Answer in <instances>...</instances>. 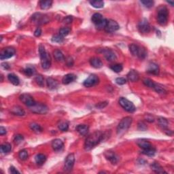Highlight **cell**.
<instances>
[{
  "mask_svg": "<svg viewBox=\"0 0 174 174\" xmlns=\"http://www.w3.org/2000/svg\"><path fill=\"white\" fill-rule=\"evenodd\" d=\"M103 138V133L99 131H96L93 133L90 134L86 139L84 148L86 150L89 151L100 143Z\"/></svg>",
  "mask_w": 174,
  "mask_h": 174,
  "instance_id": "cell-1",
  "label": "cell"
},
{
  "mask_svg": "<svg viewBox=\"0 0 174 174\" xmlns=\"http://www.w3.org/2000/svg\"><path fill=\"white\" fill-rule=\"evenodd\" d=\"M39 54H40L42 67L44 69H48L51 66V59H50V55L45 49L44 46L42 44L39 46Z\"/></svg>",
  "mask_w": 174,
  "mask_h": 174,
  "instance_id": "cell-2",
  "label": "cell"
},
{
  "mask_svg": "<svg viewBox=\"0 0 174 174\" xmlns=\"http://www.w3.org/2000/svg\"><path fill=\"white\" fill-rule=\"evenodd\" d=\"M133 118L130 116H127L123 118L117 127L116 132L118 135L124 134L127 131L132 124Z\"/></svg>",
  "mask_w": 174,
  "mask_h": 174,
  "instance_id": "cell-3",
  "label": "cell"
},
{
  "mask_svg": "<svg viewBox=\"0 0 174 174\" xmlns=\"http://www.w3.org/2000/svg\"><path fill=\"white\" fill-rule=\"evenodd\" d=\"M129 50L133 56H137L141 59H144L147 56V52L143 47H140L137 44H131L129 46Z\"/></svg>",
  "mask_w": 174,
  "mask_h": 174,
  "instance_id": "cell-4",
  "label": "cell"
},
{
  "mask_svg": "<svg viewBox=\"0 0 174 174\" xmlns=\"http://www.w3.org/2000/svg\"><path fill=\"white\" fill-rule=\"evenodd\" d=\"M168 17L169 12L168 10L165 6L160 7L158 10L157 13V22L162 26H165L168 22Z\"/></svg>",
  "mask_w": 174,
  "mask_h": 174,
  "instance_id": "cell-5",
  "label": "cell"
},
{
  "mask_svg": "<svg viewBox=\"0 0 174 174\" xmlns=\"http://www.w3.org/2000/svg\"><path fill=\"white\" fill-rule=\"evenodd\" d=\"M118 103L121 107L127 112L129 113H133L136 110V107L131 101H130L125 97H120L118 100Z\"/></svg>",
  "mask_w": 174,
  "mask_h": 174,
  "instance_id": "cell-6",
  "label": "cell"
},
{
  "mask_svg": "<svg viewBox=\"0 0 174 174\" xmlns=\"http://www.w3.org/2000/svg\"><path fill=\"white\" fill-rule=\"evenodd\" d=\"M29 109L35 114H45L48 112V107L42 103H36L34 106L29 107Z\"/></svg>",
  "mask_w": 174,
  "mask_h": 174,
  "instance_id": "cell-7",
  "label": "cell"
},
{
  "mask_svg": "<svg viewBox=\"0 0 174 174\" xmlns=\"http://www.w3.org/2000/svg\"><path fill=\"white\" fill-rule=\"evenodd\" d=\"M74 163H75V156L74 154H69L66 157L64 163L63 169L66 172H70L73 169Z\"/></svg>",
  "mask_w": 174,
  "mask_h": 174,
  "instance_id": "cell-8",
  "label": "cell"
},
{
  "mask_svg": "<svg viewBox=\"0 0 174 174\" xmlns=\"http://www.w3.org/2000/svg\"><path fill=\"white\" fill-rule=\"evenodd\" d=\"M19 99L22 103H24L25 105H27V107H30L34 106L36 104V102L34 100V97L31 96V95L27 93H23L19 97Z\"/></svg>",
  "mask_w": 174,
  "mask_h": 174,
  "instance_id": "cell-9",
  "label": "cell"
},
{
  "mask_svg": "<svg viewBox=\"0 0 174 174\" xmlns=\"http://www.w3.org/2000/svg\"><path fill=\"white\" fill-rule=\"evenodd\" d=\"M16 53V50L12 47H7L1 50L0 52V59L5 60L10 58L14 55Z\"/></svg>",
  "mask_w": 174,
  "mask_h": 174,
  "instance_id": "cell-10",
  "label": "cell"
},
{
  "mask_svg": "<svg viewBox=\"0 0 174 174\" xmlns=\"http://www.w3.org/2000/svg\"><path fill=\"white\" fill-rule=\"evenodd\" d=\"M119 28H120V26L116 21L112 20V19H109V20H107V23L104 29L107 33L112 34V33H114L118 30Z\"/></svg>",
  "mask_w": 174,
  "mask_h": 174,
  "instance_id": "cell-11",
  "label": "cell"
},
{
  "mask_svg": "<svg viewBox=\"0 0 174 174\" xmlns=\"http://www.w3.org/2000/svg\"><path fill=\"white\" fill-rule=\"evenodd\" d=\"M138 29L140 33L142 34H148L150 31L151 27H150V23H148L147 19H143L140 21L138 24Z\"/></svg>",
  "mask_w": 174,
  "mask_h": 174,
  "instance_id": "cell-12",
  "label": "cell"
},
{
  "mask_svg": "<svg viewBox=\"0 0 174 174\" xmlns=\"http://www.w3.org/2000/svg\"><path fill=\"white\" fill-rule=\"evenodd\" d=\"M99 79L96 75L95 74H91L89 76V78L87 79H86L83 83V85L85 87L89 88L92 87L93 86H95L99 83Z\"/></svg>",
  "mask_w": 174,
  "mask_h": 174,
  "instance_id": "cell-13",
  "label": "cell"
},
{
  "mask_svg": "<svg viewBox=\"0 0 174 174\" xmlns=\"http://www.w3.org/2000/svg\"><path fill=\"white\" fill-rule=\"evenodd\" d=\"M104 155L106 159L108 160L109 162H111L113 165H116V164L118 163L119 160H120L119 156L114 152L107 151L105 152Z\"/></svg>",
  "mask_w": 174,
  "mask_h": 174,
  "instance_id": "cell-14",
  "label": "cell"
},
{
  "mask_svg": "<svg viewBox=\"0 0 174 174\" xmlns=\"http://www.w3.org/2000/svg\"><path fill=\"white\" fill-rule=\"evenodd\" d=\"M102 53L104 55V57L108 61H114L116 59V55L113 50L110 49H104L102 50Z\"/></svg>",
  "mask_w": 174,
  "mask_h": 174,
  "instance_id": "cell-15",
  "label": "cell"
},
{
  "mask_svg": "<svg viewBox=\"0 0 174 174\" xmlns=\"http://www.w3.org/2000/svg\"><path fill=\"white\" fill-rule=\"evenodd\" d=\"M10 112L12 114L16 115V116H23L25 115L24 109L22 107L19 106V105H14V106L10 108Z\"/></svg>",
  "mask_w": 174,
  "mask_h": 174,
  "instance_id": "cell-16",
  "label": "cell"
},
{
  "mask_svg": "<svg viewBox=\"0 0 174 174\" xmlns=\"http://www.w3.org/2000/svg\"><path fill=\"white\" fill-rule=\"evenodd\" d=\"M76 76L74 74H67L63 77L62 78V83L63 85H69L70 83H73L76 80Z\"/></svg>",
  "mask_w": 174,
  "mask_h": 174,
  "instance_id": "cell-17",
  "label": "cell"
},
{
  "mask_svg": "<svg viewBox=\"0 0 174 174\" xmlns=\"http://www.w3.org/2000/svg\"><path fill=\"white\" fill-rule=\"evenodd\" d=\"M64 143L60 139H55L52 142V148L54 151H60L63 148Z\"/></svg>",
  "mask_w": 174,
  "mask_h": 174,
  "instance_id": "cell-18",
  "label": "cell"
},
{
  "mask_svg": "<svg viewBox=\"0 0 174 174\" xmlns=\"http://www.w3.org/2000/svg\"><path fill=\"white\" fill-rule=\"evenodd\" d=\"M137 144L140 148H142V150H146L148 148H150L152 147V144L150 142H148V140H144V139H142V140H138L137 141Z\"/></svg>",
  "mask_w": 174,
  "mask_h": 174,
  "instance_id": "cell-19",
  "label": "cell"
},
{
  "mask_svg": "<svg viewBox=\"0 0 174 174\" xmlns=\"http://www.w3.org/2000/svg\"><path fill=\"white\" fill-rule=\"evenodd\" d=\"M147 72L153 75H158L159 74V67L157 64L154 63H150L148 65Z\"/></svg>",
  "mask_w": 174,
  "mask_h": 174,
  "instance_id": "cell-20",
  "label": "cell"
},
{
  "mask_svg": "<svg viewBox=\"0 0 174 174\" xmlns=\"http://www.w3.org/2000/svg\"><path fill=\"white\" fill-rule=\"evenodd\" d=\"M90 64L92 67L96 69H99V68L103 67V62L100 58L98 57H93L90 59Z\"/></svg>",
  "mask_w": 174,
  "mask_h": 174,
  "instance_id": "cell-21",
  "label": "cell"
},
{
  "mask_svg": "<svg viewBox=\"0 0 174 174\" xmlns=\"http://www.w3.org/2000/svg\"><path fill=\"white\" fill-rule=\"evenodd\" d=\"M47 87L50 90L56 89L58 87V83L56 80L52 78H48L46 79Z\"/></svg>",
  "mask_w": 174,
  "mask_h": 174,
  "instance_id": "cell-22",
  "label": "cell"
},
{
  "mask_svg": "<svg viewBox=\"0 0 174 174\" xmlns=\"http://www.w3.org/2000/svg\"><path fill=\"white\" fill-rule=\"evenodd\" d=\"M76 130L77 131V132L80 135L85 136L88 133V132H89V127L87 124H79L76 127Z\"/></svg>",
  "mask_w": 174,
  "mask_h": 174,
  "instance_id": "cell-23",
  "label": "cell"
},
{
  "mask_svg": "<svg viewBox=\"0 0 174 174\" xmlns=\"http://www.w3.org/2000/svg\"><path fill=\"white\" fill-rule=\"evenodd\" d=\"M127 76V79L129 80L131 82H133V83H135V82L138 81L139 78H140V76H139L138 72L133 69L130 70Z\"/></svg>",
  "mask_w": 174,
  "mask_h": 174,
  "instance_id": "cell-24",
  "label": "cell"
},
{
  "mask_svg": "<svg viewBox=\"0 0 174 174\" xmlns=\"http://www.w3.org/2000/svg\"><path fill=\"white\" fill-rule=\"evenodd\" d=\"M150 167H151L152 171L156 173H167V172L164 170L163 168L161 167V165L159 163H156V162H154V163H152L150 165Z\"/></svg>",
  "mask_w": 174,
  "mask_h": 174,
  "instance_id": "cell-25",
  "label": "cell"
},
{
  "mask_svg": "<svg viewBox=\"0 0 174 174\" xmlns=\"http://www.w3.org/2000/svg\"><path fill=\"white\" fill-rule=\"evenodd\" d=\"M103 19H104V18L103 17V16L99 13H95L91 17L92 22L95 25V26L99 25Z\"/></svg>",
  "mask_w": 174,
  "mask_h": 174,
  "instance_id": "cell-26",
  "label": "cell"
},
{
  "mask_svg": "<svg viewBox=\"0 0 174 174\" xmlns=\"http://www.w3.org/2000/svg\"><path fill=\"white\" fill-rule=\"evenodd\" d=\"M53 56L56 61L62 62L65 61V56H64L63 52L60 50L56 49L53 52Z\"/></svg>",
  "mask_w": 174,
  "mask_h": 174,
  "instance_id": "cell-27",
  "label": "cell"
},
{
  "mask_svg": "<svg viewBox=\"0 0 174 174\" xmlns=\"http://www.w3.org/2000/svg\"><path fill=\"white\" fill-rule=\"evenodd\" d=\"M8 79L14 86H18L20 83V80H19V77L14 74H9L8 75Z\"/></svg>",
  "mask_w": 174,
  "mask_h": 174,
  "instance_id": "cell-28",
  "label": "cell"
},
{
  "mask_svg": "<svg viewBox=\"0 0 174 174\" xmlns=\"http://www.w3.org/2000/svg\"><path fill=\"white\" fill-rule=\"evenodd\" d=\"M158 121V124L163 129H167L168 127V124H169V122H168V120L166 119L165 118H163V117H159L157 119Z\"/></svg>",
  "mask_w": 174,
  "mask_h": 174,
  "instance_id": "cell-29",
  "label": "cell"
},
{
  "mask_svg": "<svg viewBox=\"0 0 174 174\" xmlns=\"http://www.w3.org/2000/svg\"><path fill=\"white\" fill-rule=\"evenodd\" d=\"M35 161L36 163L39 165H42L44 164L46 161V156L43 154H37L35 157Z\"/></svg>",
  "mask_w": 174,
  "mask_h": 174,
  "instance_id": "cell-30",
  "label": "cell"
},
{
  "mask_svg": "<svg viewBox=\"0 0 174 174\" xmlns=\"http://www.w3.org/2000/svg\"><path fill=\"white\" fill-rule=\"evenodd\" d=\"M29 127H30L31 131H33L36 133H42L43 131V129L42 127H41L40 124H37V123H35V122L31 123V124H29Z\"/></svg>",
  "mask_w": 174,
  "mask_h": 174,
  "instance_id": "cell-31",
  "label": "cell"
},
{
  "mask_svg": "<svg viewBox=\"0 0 174 174\" xmlns=\"http://www.w3.org/2000/svg\"><path fill=\"white\" fill-rule=\"evenodd\" d=\"M39 4H40V7L42 10H48L51 8L52 4V1H50V0L40 1Z\"/></svg>",
  "mask_w": 174,
  "mask_h": 174,
  "instance_id": "cell-32",
  "label": "cell"
},
{
  "mask_svg": "<svg viewBox=\"0 0 174 174\" xmlns=\"http://www.w3.org/2000/svg\"><path fill=\"white\" fill-rule=\"evenodd\" d=\"M0 148H1V152L2 153L7 154L12 150V146L9 143H4L1 146Z\"/></svg>",
  "mask_w": 174,
  "mask_h": 174,
  "instance_id": "cell-33",
  "label": "cell"
},
{
  "mask_svg": "<svg viewBox=\"0 0 174 174\" xmlns=\"http://www.w3.org/2000/svg\"><path fill=\"white\" fill-rule=\"evenodd\" d=\"M23 72H24V74L25 75L29 76V77H31V76H32L35 74L36 69H35V68L32 67V66H27V67L23 70Z\"/></svg>",
  "mask_w": 174,
  "mask_h": 174,
  "instance_id": "cell-34",
  "label": "cell"
},
{
  "mask_svg": "<svg viewBox=\"0 0 174 174\" xmlns=\"http://www.w3.org/2000/svg\"><path fill=\"white\" fill-rule=\"evenodd\" d=\"M89 3L95 8H102L104 6V2L103 1H91Z\"/></svg>",
  "mask_w": 174,
  "mask_h": 174,
  "instance_id": "cell-35",
  "label": "cell"
},
{
  "mask_svg": "<svg viewBox=\"0 0 174 174\" xmlns=\"http://www.w3.org/2000/svg\"><path fill=\"white\" fill-rule=\"evenodd\" d=\"M19 158H20V159L22 160V161H26L29 157L28 152H27V150L25 149L21 150L19 153Z\"/></svg>",
  "mask_w": 174,
  "mask_h": 174,
  "instance_id": "cell-36",
  "label": "cell"
},
{
  "mask_svg": "<svg viewBox=\"0 0 174 174\" xmlns=\"http://www.w3.org/2000/svg\"><path fill=\"white\" fill-rule=\"evenodd\" d=\"M155 153H156V149L155 148H154L153 147L148 148V149H146V150H143V151H142V154H145V155L148 156H154Z\"/></svg>",
  "mask_w": 174,
  "mask_h": 174,
  "instance_id": "cell-37",
  "label": "cell"
},
{
  "mask_svg": "<svg viewBox=\"0 0 174 174\" xmlns=\"http://www.w3.org/2000/svg\"><path fill=\"white\" fill-rule=\"evenodd\" d=\"M58 129L61 131H67L69 129V124L67 122H61L58 125Z\"/></svg>",
  "mask_w": 174,
  "mask_h": 174,
  "instance_id": "cell-38",
  "label": "cell"
},
{
  "mask_svg": "<svg viewBox=\"0 0 174 174\" xmlns=\"http://www.w3.org/2000/svg\"><path fill=\"white\" fill-rule=\"evenodd\" d=\"M143 83L146 87L151 88V89H154V87H155L156 85V83H154L153 80L149 79V78H146V79H144L143 80Z\"/></svg>",
  "mask_w": 174,
  "mask_h": 174,
  "instance_id": "cell-39",
  "label": "cell"
},
{
  "mask_svg": "<svg viewBox=\"0 0 174 174\" xmlns=\"http://www.w3.org/2000/svg\"><path fill=\"white\" fill-rule=\"evenodd\" d=\"M70 33V29L68 27H63V28L60 29L59 31H58V34L60 36H61L63 38H65V36H67L69 35Z\"/></svg>",
  "mask_w": 174,
  "mask_h": 174,
  "instance_id": "cell-40",
  "label": "cell"
},
{
  "mask_svg": "<svg viewBox=\"0 0 174 174\" xmlns=\"http://www.w3.org/2000/svg\"><path fill=\"white\" fill-rule=\"evenodd\" d=\"M35 81L36 83L40 86V87H43L44 84V78L42 75H38L35 78Z\"/></svg>",
  "mask_w": 174,
  "mask_h": 174,
  "instance_id": "cell-41",
  "label": "cell"
},
{
  "mask_svg": "<svg viewBox=\"0 0 174 174\" xmlns=\"http://www.w3.org/2000/svg\"><path fill=\"white\" fill-rule=\"evenodd\" d=\"M110 69H112L113 72H116V73H119V72L122 71L123 69V67L121 64H115V65H113L111 66Z\"/></svg>",
  "mask_w": 174,
  "mask_h": 174,
  "instance_id": "cell-42",
  "label": "cell"
},
{
  "mask_svg": "<svg viewBox=\"0 0 174 174\" xmlns=\"http://www.w3.org/2000/svg\"><path fill=\"white\" fill-rule=\"evenodd\" d=\"M153 89L156 92V93L159 94H165L167 93V91H165V89H164V88H163V87H161V85H158V84L156 83L155 85V87H154Z\"/></svg>",
  "mask_w": 174,
  "mask_h": 174,
  "instance_id": "cell-43",
  "label": "cell"
},
{
  "mask_svg": "<svg viewBox=\"0 0 174 174\" xmlns=\"http://www.w3.org/2000/svg\"><path fill=\"white\" fill-rule=\"evenodd\" d=\"M141 3L143 4L144 6L147 8H152L154 6V2L152 0H143V1H141Z\"/></svg>",
  "mask_w": 174,
  "mask_h": 174,
  "instance_id": "cell-44",
  "label": "cell"
},
{
  "mask_svg": "<svg viewBox=\"0 0 174 174\" xmlns=\"http://www.w3.org/2000/svg\"><path fill=\"white\" fill-rule=\"evenodd\" d=\"M138 128L140 131H145L147 130V125L146 124V123L143 122V121H140L138 124Z\"/></svg>",
  "mask_w": 174,
  "mask_h": 174,
  "instance_id": "cell-45",
  "label": "cell"
},
{
  "mask_svg": "<svg viewBox=\"0 0 174 174\" xmlns=\"http://www.w3.org/2000/svg\"><path fill=\"white\" fill-rule=\"evenodd\" d=\"M24 140V137L22 135L18 134L17 135L14 136V142L16 144H21L23 141Z\"/></svg>",
  "mask_w": 174,
  "mask_h": 174,
  "instance_id": "cell-46",
  "label": "cell"
},
{
  "mask_svg": "<svg viewBox=\"0 0 174 174\" xmlns=\"http://www.w3.org/2000/svg\"><path fill=\"white\" fill-rule=\"evenodd\" d=\"M64 40V38L62 37L61 36H60L59 34L58 35H55L52 38V41L54 42H56V43H61L63 42Z\"/></svg>",
  "mask_w": 174,
  "mask_h": 174,
  "instance_id": "cell-47",
  "label": "cell"
},
{
  "mask_svg": "<svg viewBox=\"0 0 174 174\" xmlns=\"http://www.w3.org/2000/svg\"><path fill=\"white\" fill-rule=\"evenodd\" d=\"M116 83L118 85H123L127 83V80L124 78H117L116 79Z\"/></svg>",
  "mask_w": 174,
  "mask_h": 174,
  "instance_id": "cell-48",
  "label": "cell"
},
{
  "mask_svg": "<svg viewBox=\"0 0 174 174\" xmlns=\"http://www.w3.org/2000/svg\"><path fill=\"white\" fill-rule=\"evenodd\" d=\"M66 64H67V65L68 67H72L74 65V60L73 58H72L71 56H69V57H67L66 58Z\"/></svg>",
  "mask_w": 174,
  "mask_h": 174,
  "instance_id": "cell-49",
  "label": "cell"
},
{
  "mask_svg": "<svg viewBox=\"0 0 174 174\" xmlns=\"http://www.w3.org/2000/svg\"><path fill=\"white\" fill-rule=\"evenodd\" d=\"M107 105V101H104V102H101V103H97V104L96 105H95V107H96L97 108L101 109L104 108L105 107H106Z\"/></svg>",
  "mask_w": 174,
  "mask_h": 174,
  "instance_id": "cell-50",
  "label": "cell"
},
{
  "mask_svg": "<svg viewBox=\"0 0 174 174\" xmlns=\"http://www.w3.org/2000/svg\"><path fill=\"white\" fill-rule=\"evenodd\" d=\"M72 21H73V18H72V16H68V17L64 19L63 22L64 23H66V24H70L72 22Z\"/></svg>",
  "mask_w": 174,
  "mask_h": 174,
  "instance_id": "cell-51",
  "label": "cell"
},
{
  "mask_svg": "<svg viewBox=\"0 0 174 174\" xmlns=\"http://www.w3.org/2000/svg\"><path fill=\"white\" fill-rule=\"evenodd\" d=\"M9 172L10 173H13V174H16V173H20V171H18L13 166H11L9 168Z\"/></svg>",
  "mask_w": 174,
  "mask_h": 174,
  "instance_id": "cell-52",
  "label": "cell"
},
{
  "mask_svg": "<svg viewBox=\"0 0 174 174\" xmlns=\"http://www.w3.org/2000/svg\"><path fill=\"white\" fill-rule=\"evenodd\" d=\"M42 34V29L40 28H37L36 29V31H34V36L36 37H40Z\"/></svg>",
  "mask_w": 174,
  "mask_h": 174,
  "instance_id": "cell-53",
  "label": "cell"
},
{
  "mask_svg": "<svg viewBox=\"0 0 174 174\" xmlns=\"http://www.w3.org/2000/svg\"><path fill=\"white\" fill-rule=\"evenodd\" d=\"M146 120H147L148 122H152L154 121L153 116H151V115H150V114H147V116H146Z\"/></svg>",
  "mask_w": 174,
  "mask_h": 174,
  "instance_id": "cell-54",
  "label": "cell"
},
{
  "mask_svg": "<svg viewBox=\"0 0 174 174\" xmlns=\"http://www.w3.org/2000/svg\"><path fill=\"white\" fill-rule=\"evenodd\" d=\"M6 133L7 131L6 129V128L1 126V127H0V135H3L6 134Z\"/></svg>",
  "mask_w": 174,
  "mask_h": 174,
  "instance_id": "cell-55",
  "label": "cell"
},
{
  "mask_svg": "<svg viewBox=\"0 0 174 174\" xmlns=\"http://www.w3.org/2000/svg\"><path fill=\"white\" fill-rule=\"evenodd\" d=\"M1 67L5 69H8L10 68V66L8 65V64L7 63H1Z\"/></svg>",
  "mask_w": 174,
  "mask_h": 174,
  "instance_id": "cell-56",
  "label": "cell"
},
{
  "mask_svg": "<svg viewBox=\"0 0 174 174\" xmlns=\"http://www.w3.org/2000/svg\"><path fill=\"white\" fill-rule=\"evenodd\" d=\"M167 2L169 3H170V4H171L172 6H173L174 5V3H173V1H167Z\"/></svg>",
  "mask_w": 174,
  "mask_h": 174,
  "instance_id": "cell-57",
  "label": "cell"
}]
</instances>
